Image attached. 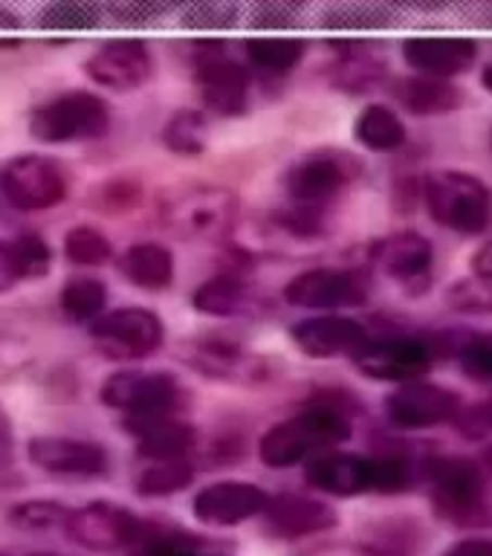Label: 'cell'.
I'll use <instances>...</instances> for the list:
<instances>
[{"instance_id":"cell-24","label":"cell","mask_w":492,"mask_h":556,"mask_svg":"<svg viewBox=\"0 0 492 556\" xmlns=\"http://www.w3.org/2000/svg\"><path fill=\"white\" fill-rule=\"evenodd\" d=\"M403 59L417 76L446 78L467 73L478 61V43L464 35H417L403 43Z\"/></svg>"},{"instance_id":"cell-4","label":"cell","mask_w":492,"mask_h":556,"mask_svg":"<svg viewBox=\"0 0 492 556\" xmlns=\"http://www.w3.org/2000/svg\"><path fill=\"white\" fill-rule=\"evenodd\" d=\"M111 104L93 90L76 87L35 104L29 113V134L43 146L93 142L111 130Z\"/></svg>"},{"instance_id":"cell-26","label":"cell","mask_w":492,"mask_h":556,"mask_svg":"<svg viewBox=\"0 0 492 556\" xmlns=\"http://www.w3.org/2000/svg\"><path fill=\"white\" fill-rule=\"evenodd\" d=\"M116 267L130 287L146 290V293H163L174 285V276H177L172 250L156 241L130 243L128 250H122V255L116 258Z\"/></svg>"},{"instance_id":"cell-18","label":"cell","mask_w":492,"mask_h":556,"mask_svg":"<svg viewBox=\"0 0 492 556\" xmlns=\"http://www.w3.org/2000/svg\"><path fill=\"white\" fill-rule=\"evenodd\" d=\"M26 458L35 469L59 478H102L111 472V452L90 438L35 434L26 443Z\"/></svg>"},{"instance_id":"cell-48","label":"cell","mask_w":492,"mask_h":556,"mask_svg":"<svg viewBox=\"0 0 492 556\" xmlns=\"http://www.w3.org/2000/svg\"><path fill=\"white\" fill-rule=\"evenodd\" d=\"M469 269H472V276L492 285V238L484 241L472 252V258H469Z\"/></svg>"},{"instance_id":"cell-54","label":"cell","mask_w":492,"mask_h":556,"mask_svg":"<svg viewBox=\"0 0 492 556\" xmlns=\"http://www.w3.org/2000/svg\"><path fill=\"white\" fill-rule=\"evenodd\" d=\"M490 146H492V134H490Z\"/></svg>"},{"instance_id":"cell-6","label":"cell","mask_w":492,"mask_h":556,"mask_svg":"<svg viewBox=\"0 0 492 556\" xmlns=\"http://www.w3.org/2000/svg\"><path fill=\"white\" fill-rule=\"evenodd\" d=\"M363 160L345 148H313L287 165L281 189L287 203L328 208L333 200L363 177Z\"/></svg>"},{"instance_id":"cell-40","label":"cell","mask_w":492,"mask_h":556,"mask_svg":"<svg viewBox=\"0 0 492 556\" xmlns=\"http://www.w3.org/2000/svg\"><path fill=\"white\" fill-rule=\"evenodd\" d=\"M446 304L452 311L467 313V316H487L492 313V285L476 276L461 278L458 285L446 290Z\"/></svg>"},{"instance_id":"cell-50","label":"cell","mask_w":492,"mask_h":556,"mask_svg":"<svg viewBox=\"0 0 492 556\" xmlns=\"http://www.w3.org/2000/svg\"><path fill=\"white\" fill-rule=\"evenodd\" d=\"M9 443H12V420L7 408L0 406V455H7Z\"/></svg>"},{"instance_id":"cell-34","label":"cell","mask_w":492,"mask_h":556,"mask_svg":"<svg viewBox=\"0 0 492 556\" xmlns=\"http://www.w3.org/2000/svg\"><path fill=\"white\" fill-rule=\"evenodd\" d=\"M70 516V504L59 498H47V495H35V498H21V502L9 504L7 521L12 528L26 530V533H50V530H64Z\"/></svg>"},{"instance_id":"cell-44","label":"cell","mask_w":492,"mask_h":556,"mask_svg":"<svg viewBox=\"0 0 492 556\" xmlns=\"http://www.w3.org/2000/svg\"><path fill=\"white\" fill-rule=\"evenodd\" d=\"M139 200V186L137 182H128L125 177L119 180H108L99 186V206L108 215H125L130 208L137 206Z\"/></svg>"},{"instance_id":"cell-16","label":"cell","mask_w":492,"mask_h":556,"mask_svg":"<svg viewBox=\"0 0 492 556\" xmlns=\"http://www.w3.org/2000/svg\"><path fill=\"white\" fill-rule=\"evenodd\" d=\"M85 76L96 87L113 90V93H130L146 87L154 76V52L148 50L139 38H113L99 43L81 64Z\"/></svg>"},{"instance_id":"cell-15","label":"cell","mask_w":492,"mask_h":556,"mask_svg":"<svg viewBox=\"0 0 492 556\" xmlns=\"http://www.w3.org/2000/svg\"><path fill=\"white\" fill-rule=\"evenodd\" d=\"M461 408L464 403L455 391L429 380L403 382L386 397V417L403 432H424L455 424Z\"/></svg>"},{"instance_id":"cell-7","label":"cell","mask_w":492,"mask_h":556,"mask_svg":"<svg viewBox=\"0 0 492 556\" xmlns=\"http://www.w3.org/2000/svg\"><path fill=\"white\" fill-rule=\"evenodd\" d=\"M191 78L203 111L217 116H241L250 108L252 73L229 43L198 41L191 50Z\"/></svg>"},{"instance_id":"cell-27","label":"cell","mask_w":492,"mask_h":556,"mask_svg":"<svg viewBox=\"0 0 492 556\" xmlns=\"http://www.w3.org/2000/svg\"><path fill=\"white\" fill-rule=\"evenodd\" d=\"M307 43L293 35H258V38H247L243 41V64L250 73L261 76L281 78L290 76L299 64H302Z\"/></svg>"},{"instance_id":"cell-53","label":"cell","mask_w":492,"mask_h":556,"mask_svg":"<svg viewBox=\"0 0 492 556\" xmlns=\"http://www.w3.org/2000/svg\"><path fill=\"white\" fill-rule=\"evenodd\" d=\"M33 556H61V554H33Z\"/></svg>"},{"instance_id":"cell-3","label":"cell","mask_w":492,"mask_h":556,"mask_svg":"<svg viewBox=\"0 0 492 556\" xmlns=\"http://www.w3.org/2000/svg\"><path fill=\"white\" fill-rule=\"evenodd\" d=\"M424 206L434 224L458 235H481L492 224V189L469 172L443 168L424 177Z\"/></svg>"},{"instance_id":"cell-8","label":"cell","mask_w":492,"mask_h":556,"mask_svg":"<svg viewBox=\"0 0 492 556\" xmlns=\"http://www.w3.org/2000/svg\"><path fill=\"white\" fill-rule=\"evenodd\" d=\"M90 339H93L96 351L104 359L113 363H137L154 356L165 342V321L163 316L151 307H116L108 311L104 316L90 325Z\"/></svg>"},{"instance_id":"cell-33","label":"cell","mask_w":492,"mask_h":556,"mask_svg":"<svg viewBox=\"0 0 492 556\" xmlns=\"http://www.w3.org/2000/svg\"><path fill=\"white\" fill-rule=\"evenodd\" d=\"M35 24L41 33L61 35V38L93 33L104 24V7H96V3H47V7L38 9Z\"/></svg>"},{"instance_id":"cell-25","label":"cell","mask_w":492,"mask_h":556,"mask_svg":"<svg viewBox=\"0 0 492 556\" xmlns=\"http://www.w3.org/2000/svg\"><path fill=\"white\" fill-rule=\"evenodd\" d=\"M255 290L238 269L209 276L191 293V311L206 319H238L255 311Z\"/></svg>"},{"instance_id":"cell-37","label":"cell","mask_w":492,"mask_h":556,"mask_svg":"<svg viewBox=\"0 0 492 556\" xmlns=\"http://www.w3.org/2000/svg\"><path fill=\"white\" fill-rule=\"evenodd\" d=\"M12 255H15V267L21 281H38L52 269V247L50 241L38 232H21L9 238Z\"/></svg>"},{"instance_id":"cell-35","label":"cell","mask_w":492,"mask_h":556,"mask_svg":"<svg viewBox=\"0 0 492 556\" xmlns=\"http://www.w3.org/2000/svg\"><path fill=\"white\" fill-rule=\"evenodd\" d=\"M61 252H64V258H67L73 267L81 269L104 267V264L113 261V255H116L111 238H108L102 229H96L93 224L70 226L67 232H64V241H61Z\"/></svg>"},{"instance_id":"cell-12","label":"cell","mask_w":492,"mask_h":556,"mask_svg":"<svg viewBox=\"0 0 492 556\" xmlns=\"http://www.w3.org/2000/svg\"><path fill=\"white\" fill-rule=\"evenodd\" d=\"M426 481L438 516L455 525H476L484 516V472L469 458H434Z\"/></svg>"},{"instance_id":"cell-36","label":"cell","mask_w":492,"mask_h":556,"mask_svg":"<svg viewBox=\"0 0 492 556\" xmlns=\"http://www.w3.org/2000/svg\"><path fill=\"white\" fill-rule=\"evenodd\" d=\"M398 9L380 7V3H342V7L325 9L321 24L339 33H368L394 24Z\"/></svg>"},{"instance_id":"cell-20","label":"cell","mask_w":492,"mask_h":556,"mask_svg":"<svg viewBox=\"0 0 492 556\" xmlns=\"http://www.w3.org/2000/svg\"><path fill=\"white\" fill-rule=\"evenodd\" d=\"M304 481L321 495L356 498L377 493V458L363 452L330 450L304 464Z\"/></svg>"},{"instance_id":"cell-55","label":"cell","mask_w":492,"mask_h":556,"mask_svg":"<svg viewBox=\"0 0 492 556\" xmlns=\"http://www.w3.org/2000/svg\"><path fill=\"white\" fill-rule=\"evenodd\" d=\"M0 556H7V554H3V551H0Z\"/></svg>"},{"instance_id":"cell-23","label":"cell","mask_w":492,"mask_h":556,"mask_svg":"<svg viewBox=\"0 0 492 556\" xmlns=\"http://www.w3.org/2000/svg\"><path fill=\"white\" fill-rule=\"evenodd\" d=\"M122 429L134 438V450L139 460H180L189 458L198 446V426L182 415L139 417L122 420Z\"/></svg>"},{"instance_id":"cell-38","label":"cell","mask_w":492,"mask_h":556,"mask_svg":"<svg viewBox=\"0 0 492 556\" xmlns=\"http://www.w3.org/2000/svg\"><path fill=\"white\" fill-rule=\"evenodd\" d=\"M174 12H177L180 26L209 35L224 33L241 17V9L235 3H182V7H174Z\"/></svg>"},{"instance_id":"cell-22","label":"cell","mask_w":492,"mask_h":556,"mask_svg":"<svg viewBox=\"0 0 492 556\" xmlns=\"http://www.w3.org/2000/svg\"><path fill=\"white\" fill-rule=\"evenodd\" d=\"M368 261L374 269H380L400 285L415 287L429 281L434 267L432 241L420 232H391L368 243Z\"/></svg>"},{"instance_id":"cell-42","label":"cell","mask_w":492,"mask_h":556,"mask_svg":"<svg viewBox=\"0 0 492 556\" xmlns=\"http://www.w3.org/2000/svg\"><path fill=\"white\" fill-rule=\"evenodd\" d=\"M174 7L165 3H151V0H128V3H111L104 7V21L122 26H151L160 17L172 15Z\"/></svg>"},{"instance_id":"cell-9","label":"cell","mask_w":492,"mask_h":556,"mask_svg":"<svg viewBox=\"0 0 492 556\" xmlns=\"http://www.w3.org/2000/svg\"><path fill=\"white\" fill-rule=\"evenodd\" d=\"M438 342L417 333H386V337H368L359 351L351 356V363L363 377L377 382H403L424 380L438 359Z\"/></svg>"},{"instance_id":"cell-46","label":"cell","mask_w":492,"mask_h":556,"mask_svg":"<svg viewBox=\"0 0 492 556\" xmlns=\"http://www.w3.org/2000/svg\"><path fill=\"white\" fill-rule=\"evenodd\" d=\"M15 285H21V276H17L15 267V255H12L9 238H0V293H9Z\"/></svg>"},{"instance_id":"cell-31","label":"cell","mask_w":492,"mask_h":556,"mask_svg":"<svg viewBox=\"0 0 492 556\" xmlns=\"http://www.w3.org/2000/svg\"><path fill=\"white\" fill-rule=\"evenodd\" d=\"M108 302H111L108 285L102 278L87 276V273L67 278L59 290V307L64 313V319L87 325V328L108 313Z\"/></svg>"},{"instance_id":"cell-45","label":"cell","mask_w":492,"mask_h":556,"mask_svg":"<svg viewBox=\"0 0 492 556\" xmlns=\"http://www.w3.org/2000/svg\"><path fill=\"white\" fill-rule=\"evenodd\" d=\"M302 556H398L371 545V542H325V545L311 547Z\"/></svg>"},{"instance_id":"cell-17","label":"cell","mask_w":492,"mask_h":556,"mask_svg":"<svg viewBox=\"0 0 492 556\" xmlns=\"http://www.w3.org/2000/svg\"><path fill=\"white\" fill-rule=\"evenodd\" d=\"M269 493L264 486L241 481V478H220L200 486L191 498V516L203 528H241L247 521L261 519L267 510Z\"/></svg>"},{"instance_id":"cell-49","label":"cell","mask_w":492,"mask_h":556,"mask_svg":"<svg viewBox=\"0 0 492 556\" xmlns=\"http://www.w3.org/2000/svg\"><path fill=\"white\" fill-rule=\"evenodd\" d=\"M21 17L9 7H0V47H15L21 43Z\"/></svg>"},{"instance_id":"cell-1","label":"cell","mask_w":492,"mask_h":556,"mask_svg":"<svg viewBox=\"0 0 492 556\" xmlns=\"http://www.w3.org/2000/svg\"><path fill=\"white\" fill-rule=\"evenodd\" d=\"M354 420L339 400L316 397L295 415L278 420L258 438V458L269 469H293L321 452L351 441Z\"/></svg>"},{"instance_id":"cell-21","label":"cell","mask_w":492,"mask_h":556,"mask_svg":"<svg viewBox=\"0 0 492 556\" xmlns=\"http://www.w3.org/2000/svg\"><path fill=\"white\" fill-rule=\"evenodd\" d=\"M368 328L354 316L345 313H316L307 319H299L290 328L293 345L311 359H339L351 356L368 342Z\"/></svg>"},{"instance_id":"cell-43","label":"cell","mask_w":492,"mask_h":556,"mask_svg":"<svg viewBox=\"0 0 492 556\" xmlns=\"http://www.w3.org/2000/svg\"><path fill=\"white\" fill-rule=\"evenodd\" d=\"M304 9L295 7V3H261L250 12V21L255 29H264L267 35H276L281 29H290V26L299 24Z\"/></svg>"},{"instance_id":"cell-30","label":"cell","mask_w":492,"mask_h":556,"mask_svg":"<svg viewBox=\"0 0 492 556\" xmlns=\"http://www.w3.org/2000/svg\"><path fill=\"white\" fill-rule=\"evenodd\" d=\"M191 481H194L191 458L142 460L134 472V493L148 502H160V498H172V495L189 490Z\"/></svg>"},{"instance_id":"cell-29","label":"cell","mask_w":492,"mask_h":556,"mask_svg":"<svg viewBox=\"0 0 492 556\" xmlns=\"http://www.w3.org/2000/svg\"><path fill=\"white\" fill-rule=\"evenodd\" d=\"M354 139L374 154H394L406 146L408 128L398 111L389 104L374 102L365 104L354 122Z\"/></svg>"},{"instance_id":"cell-10","label":"cell","mask_w":492,"mask_h":556,"mask_svg":"<svg viewBox=\"0 0 492 556\" xmlns=\"http://www.w3.org/2000/svg\"><path fill=\"white\" fill-rule=\"evenodd\" d=\"M70 180L59 160L26 151L0 165V198L17 212H47L67 198Z\"/></svg>"},{"instance_id":"cell-2","label":"cell","mask_w":492,"mask_h":556,"mask_svg":"<svg viewBox=\"0 0 492 556\" xmlns=\"http://www.w3.org/2000/svg\"><path fill=\"white\" fill-rule=\"evenodd\" d=\"M241 215V198L220 182H186L165 191L160 224L180 241L215 243L232 232Z\"/></svg>"},{"instance_id":"cell-32","label":"cell","mask_w":492,"mask_h":556,"mask_svg":"<svg viewBox=\"0 0 492 556\" xmlns=\"http://www.w3.org/2000/svg\"><path fill=\"white\" fill-rule=\"evenodd\" d=\"M163 146L177 156H198L209 146V116L198 108H180L160 130Z\"/></svg>"},{"instance_id":"cell-13","label":"cell","mask_w":492,"mask_h":556,"mask_svg":"<svg viewBox=\"0 0 492 556\" xmlns=\"http://www.w3.org/2000/svg\"><path fill=\"white\" fill-rule=\"evenodd\" d=\"M182 363L209 380L238 382V386H255L269 380L267 356L252 354L241 339L226 333H200L182 345Z\"/></svg>"},{"instance_id":"cell-47","label":"cell","mask_w":492,"mask_h":556,"mask_svg":"<svg viewBox=\"0 0 492 556\" xmlns=\"http://www.w3.org/2000/svg\"><path fill=\"white\" fill-rule=\"evenodd\" d=\"M441 556H492V539L490 536L458 539V542L446 547Z\"/></svg>"},{"instance_id":"cell-39","label":"cell","mask_w":492,"mask_h":556,"mask_svg":"<svg viewBox=\"0 0 492 556\" xmlns=\"http://www.w3.org/2000/svg\"><path fill=\"white\" fill-rule=\"evenodd\" d=\"M382 70L386 67L380 61L371 59L365 50H345L333 67V85L348 90V93H359V90H368L380 81Z\"/></svg>"},{"instance_id":"cell-28","label":"cell","mask_w":492,"mask_h":556,"mask_svg":"<svg viewBox=\"0 0 492 556\" xmlns=\"http://www.w3.org/2000/svg\"><path fill=\"white\" fill-rule=\"evenodd\" d=\"M391 93L406 111L417 113V116H434V113H450L464 104V90L458 85H452L446 78L432 76H406L398 78Z\"/></svg>"},{"instance_id":"cell-52","label":"cell","mask_w":492,"mask_h":556,"mask_svg":"<svg viewBox=\"0 0 492 556\" xmlns=\"http://www.w3.org/2000/svg\"><path fill=\"white\" fill-rule=\"evenodd\" d=\"M481 455H484V460L492 467V438H487L484 441V452H481Z\"/></svg>"},{"instance_id":"cell-11","label":"cell","mask_w":492,"mask_h":556,"mask_svg":"<svg viewBox=\"0 0 492 556\" xmlns=\"http://www.w3.org/2000/svg\"><path fill=\"white\" fill-rule=\"evenodd\" d=\"M285 302L313 313H342L371 299V276L356 267H313L285 285Z\"/></svg>"},{"instance_id":"cell-51","label":"cell","mask_w":492,"mask_h":556,"mask_svg":"<svg viewBox=\"0 0 492 556\" xmlns=\"http://www.w3.org/2000/svg\"><path fill=\"white\" fill-rule=\"evenodd\" d=\"M481 81H484V87L492 93V61L484 67V73H481Z\"/></svg>"},{"instance_id":"cell-5","label":"cell","mask_w":492,"mask_h":556,"mask_svg":"<svg viewBox=\"0 0 492 556\" xmlns=\"http://www.w3.org/2000/svg\"><path fill=\"white\" fill-rule=\"evenodd\" d=\"M99 403L122 415V420L182 415V408L189 403V391L172 371L119 368L108 374L99 386Z\"/></svg>"},{"instance_id":"cell-14","label":"cell","mask_w":492,"mask_h":556,"mask_svg":"<svg viewBox=\"0 0 492 556\" xmlns=\"http://www.w3.org/2000/svg\"><path fill=\"white\" fill-rule=\"evenodd\" d=\"M139 513L125 504L96 498V502L70 507L64 533L73 545L90 554H128L134 533L139 528Z\"/></svg>"},{"instance_id":"cell-41","label":"cell","mask_w":492,"mask_h":556,"mask_svg":"<svg viewBox=\"0 0 492 556\" xmlns=\"http://www.w3.org/2000/svg\"><path fill=\"white\" fill-rule=\"evenodd\" d=\"M461 368L467 377L492 386V333H472L455 345Z\"/></svg>"},{"instance_id":"cell-19","label":"cell","mask_w":492,"mask_h":556,"mask_svg":"<svg viewBox=\"0 0 492 556\" xmlns=\"http://www.w3.org/2000/svg\"><path fill=\"white\" fill-rule=\"evenodd\" d=\"M261 528L278 542H299V539L328 533L339 525V513L325 498L307 493H269L267 510L261 513Z\"/></svg>"}]
</instances>
